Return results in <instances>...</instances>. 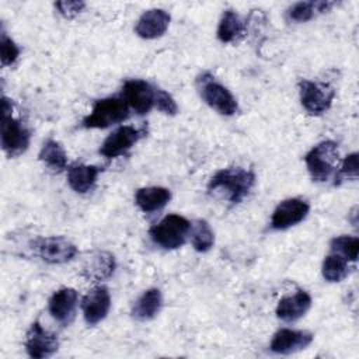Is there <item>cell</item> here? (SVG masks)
Instances as JSON below:
<instances>
[{
  "mask_svg": "<svg viewBox=\"0 0 359 359\" xmlns=\"http://www.w3.org/2000/svg\"><path fill=\"white\" fill-rule=\"evenodd\" d=\"M195 84L201 98L212 109L226 116H231L238 111V102L236 97L209 72L199 74Z\"/></svg>",
  "mask_w": 359,
  "mask_h": 359,
  "instance_id": "cell-2",
  "label": "cell"
},
{
  "mask_svg": "<svg viewBox=\"0 0 359 359\" xmlns=\"http://www.w3.org/2000/svg\"><path fill=\"white\" fill-rule=\"evenodd\" d=\"M332 6V1H299L287 10V18L296 22H306L317 14L328 11Z\"/></svg>",
  "mask_w": 359,
  "mask_h": 359,
  "instance_id": "cell-24",
  "label": "cell"
},
{
  "mask_svg": "<svg viewBox=\"0 0 359 359\" xmlns=\"http://www.w3.org/2000/svg\"><path fill=\"white\" fill-rule=\"evenodd\" d=\"M331 252L339 254L344 257L348 262H355L358 259V251H359V240L355 236H338L334 237L330 243Z\"/></svg>",
  "mask_w": 359,
  "mask_h": 359,
  "instance_id": "cell-27",
  "label": "cell"
},
{
  "mask_svg": "<svg viewBox=\"0 0 359 359\" xmlns=\"http://www.w3.org/2000/svg\"><path fill=\"white\" fill-rule=\"evenodd\" d=\"M321 272H323V278L325 280L341 282L342 279H345L348 276L349 265L344 257H341L339 254L331 252L324 258Z\"/></svg>",
  "mask_w": 359,
  "mask_h": 359,
  "instance_id": "cell-25",
  "label": "cell"
},
{
  "mask_svg": "<svg viewBox=\"0 0 359 359\" xmlns=\"http://www.w3.org/2000/svg\"><path fill=\"white\" fill-rule=\"evenodd\" d=\"M311 307V296L306 290H297L290 296H285L276 306V316L282 321L293 323L302 318Z\"/></svg>",
  "mask_w": 359,
  "mask_h": 359,
  "instance_id": "cell-17",
  "label": "cell"
},
{
  "mask_svg": "<svg viewBox=\"0 0 359 359\" xmlns=\"http://www.w3.org/2000/svg\"><path fill=\"white\" fill-rule=\"evenodd\" d=\"M255 184V174L243 167H227L216 171L209 180L208 191L219 194L231 203H240Z\"/></svg>",
  "mask_w": 359,
  "mask_h": 359,
  "instance_id": "cell-1",
  "label": "cell"
},
{
  "mask_svg": "<svg viewBox=\"0 0 359 359\" xmlns=\"http://www.w3.org/2000/svg\"><path fill=\"white\" fill-rule=\"evenodd\" d=\"M143 136V129H137L129 125L119 126L105 137L100 147V153L104 157L116 158L129 151Z\"/></svg>",
  "mask_w": 359,
  "mask_h": 359,
  "instance_id": "cell-9",
  "label": "cell"
},
{
  "mask_svg": "<svg viewBox=\"0 0 359 359\" xmlns=\"http://www.w3.org/2000/svg\"><path fill=\"white\" fill-rule=\"evenodd\" d=\"M191 223L180 215H167L149 230V236L154 244L164 250H175L184 245Z\"/></svg>",
  "mask_w": 359,
  "mask_h": 359,
  "instance_id": "cell-5",
  "label": "cell"
},
{
  "mask_svg": "<svg viewBox=\"0 0 359 359\" xmlns=\"http://www.w3.org/2000/svg\"><path fill=\"white\" fill-rule=\"evenodd\" d=\"M310 212V205L300 198H289L282 201L273 210L271 217L272 230H286L303 222Z\"/></svg>",
  "mask_w": 359,
  "mask_h": 359,
  "instance_id": "cell-10",
  "label": "cell"
},
{
  "mask_svg": "<svg viewBox=\"0 0 359 359\" xmlns=\"http://www.w3.org/2000/svg\"><path fill=\"white\" fill-rule=\"evenodd\" d=\"M299 94H300V102L309 114L321 115L330 109L335 95V90L325 83L300 80Z\"/></svg>",
  "mask_w": 359,
  "mask_h": 359,
  "instance_id": "cell-6",
  "label": "cell"
},
{
  "mask_svg": "<svg viewBox=\"0 0 359 359\" xmlns=\"http://www.w3.org/2000/svg\"><path fill=\"white\" fill-rule=\"evenodd\" d=\"M163 306L161 292L156 287H150L142 293V296L135 302L132 309V316L139 321L153 320Z\"/></svg>",
  "mask_w": 359,
  "mask_h": 359,
  "instance_id": "cell-21",
  "label": "cell"
},
{
  "mask_svg": "<svg viewBox=\"0 0 359 359\" xmlns=\"http://www.w3.org/2000/svg\"><path fill=\"white\" fill-rule=\"evenodd\" d=\"M83 316L88 325L102 321L111 309V296L105 286H95L83 297Z\"/></svg>",
  "mask_w": 359,
  "mask_h": 359,
  "instance_id": "cell-13",
  "label": "cell"
},
{
  "mask_svg": "<svg viewBox=\"0 0 359 359\" xmlns=\"http://www.w3.org/2000/svg\"><path fill=\"white\" fill-rule=\"evenodd\" d=\"M338 144L332 140L320 142L310 149V151L304 156V163L313 181H328L338 167Z\"/></svg>",
  "mask_w": 359,
  "mask_h": 359,
  "instance_id": "cell-4",
  "label": "cell"
},
{
  "mask_svg": "<svg viewBox=\"0 0 359 359\" xmlns=\"http://www.w3.org/2000/svg\"><path fill=\"white\" fill-rule=\"evenodd\" d=\"M29 130L11 115H1V147L8 157L22 154L29 146Z\"/></svg>",
  "mask_w": 359,
  "mask_h": 359,
  "instance_id": "cell-8",
  "label": "cell"
},
{
  "mask_svg": "<svg viewBox=\"0 0 359 359\" xmlns=\"http://www.w3.org/2000/svg\"><path fill=\"white\" fill-rule=\"evenodd\" d=\"M191 241L198 252H206L215 243V234L209 223L203 219H198L191 226Z\"/></svg>",
  "mask_w": 359,
  "mask_h": 359,
  "instance_id": "cell-26",
  "label": "cell"
},
{
  "mask_svg": "<svg viewBox=\"0 0 359 359\" xmlns=\"http://www.w3.org/2000/svg\"><path fill=\"white\" fill-rule=\"evenodd\" d=\"M39 160L52 171L60 172L67 167V156L57 140L48 139L39 151Z\"/></svg>",
  "mask_w": 359,
  "mask_h": 359,
  "instance_id": "cell-23",
  "label": "cell"
},
{
  "mask_svg": "<svg viewBox=\"0 0 359 359\" xmlns=\"http://www.w3.org/2000/svg\"><path fill=\"white\" fill-rule=\"evenodd\" d=\"M156 108L167 115H175L178 112V105H177L175 100L171 97V94H168L167 91H164L161 88H157Z\"/></svg>",
  "mask_w": 359,
  "mask_h": 359,
  "instance_id": "cell-29",
  "label": "cell"
},
{
  "mask_svg": "<svg viewBox=\"0 0 359 359\" xmlns=\"http://www.w3.org/2000/svg\"><path fill=\"white\" fill-rule=\"evenodd\" d=\"M38 255L49 264H65L77 255V247L63 236L42 237L35 243Z\"/></svg>",
  "mask_w": 359,
  "mask_h": 359,
  "instance_id": "cell-11",
  "label": "cell"
},
{
  "mask_svg": "<svg viewBox=\"0 0 359 359\" xmlns=\"http://www.w3.org/2000/svg\"><path fill=\"white\" fill-rule=\"evenodd\" d=\"M79 294L73 287H62L49 299V313L62 325H69L76 314Z\"/></svg>",
  "mask_w": 359,
  "mask_h": 359,
  "instance_id": "cell-15",
  "label": "cell"
},
{
  "mask_svg": "<svg viewBox=\"0 0 359 359\" xmlns=\"http://www.w3.org/2000/svg\"><path fill=\"white\" fill-rule=\"evenodd\" d=\"M157 87L142 79L126 80L122 86V98L137 115H144L156 107Z\"/></svg>",
  "mask_w": 359,
  "mask_h": 359,
  "instance_id": "cell-7",
  "label": "cell"
},
{
  "mask_svg": "<svg viewBox=\"0 0 359 359\" xmlns=\"http://www.w3.org/2000/svg\"><path fill=\"white\" fill-rule=\"evenodd\" d=\"M0 48H1V63H3V66H10L18 59L20 48L17 46V43L11 38L7 36V34L4 31H1Z\"/></svg>",
  "mask_w": 359,
  "mask_h": 359,
  "instance_id": "cell-28",
  "label": "cell"
},
{
  "mask_svg": "<svg viewBox=\"0 0 359 359\" xmlns=\"http://www.w3.org/2000/svg\"><path fill=\"white\" fill-rule=\"evenodd\" d=\"M244 21L234 10H226L217 27V38L223 43L237 41L244 34Z\"/></svg>",
  "mask_w": 359,
  "mask_h": 359,
  "instance_id": "cell-22",
  "label": "cell"
},
{
  "mask_svg": "<svg viewBox=\"0 0 359 359\" xmlns=\"http://www.w3.org/2000/svg\"><path fill=\"white\" fill-rule=\"evenodd\" d=\"M100 172L101 168L97 165L73 164L67 171V182L74 192L86 194L93 189Z\"/></svg>",
  "mask_w": 359,
  "mask_h": 359,
  "instance_id": "cell-20",
  "label": "cell"
},
{
  "mask_svg": "<svg viewBox=\"0 0 359 359\" xmlns=\"http://www.w3.org/2000/svg\"><path fill=\"white\" fill-rule=\"evenodd\" d=\"M359 172V163H358V153H351L348 154L341 165L339 170V178H346V180H356Z\"/></svg>",
  "mask_w": 359,
  "mask_h": 359,
  "instance_id": "cell-30",
  "label": "cell"
},
{
  "mask_svg": "<svg viewBox=\"0 0 359 359\" xmlns=\"http://www.w3.org/2000/svg\"><path fill=\"white\" fill-rule=\"evenodd\" d=\"M24 346L31 358L45 359L57 351L59 341L53 332L45 330L38 321H35L27 331Z\"/></svg>",
  "mask_w": 359,
  "mask_h": 359,
  "instance_id": "cell-12",
  "label": "cell"
},
{
  "mask_svg": "<svg viewBox=\"0 0 359 359\" xmlns=\"http://www.w3.org/2000/svg\"><path fill=\"white\" fill-rule=\"evenodd\" d=\"M55 7L57 8L59 14L63 15L65 18H74L77 14L83 11L86 7L84 1H77V0H67V1H56Z\"/></svg>",
  "mask_w": 359,
  "mask_h": 359,
  "instance_id": "cell-31",
  "label": "cell"
},
{
  "mask_svg": "<svg viewBox=\"0 0 359 359\" xmlns=\"http://www.w3.org/2000/svg\"><path fill=\"white\" fill-rule=\"evenodd\" d=\"M313 338L314 335L309 331L282 328L273 335L269 348L273 353L290 355L306 349L313 342Z\"/></svg>",
  "mask_w": 359,
  "mask_h": 359,
  "instance_id": "cell-14",
  "label": "cell"
},
{
  "mask_svg": "<svg viewBox=\"0 0 359 359\" xmlns=\"http://www.w3.org/2000/svg\"><path fill=\"white\" fill-rule=\"evenodd\" d=\"M171 199L170 189L164 187H144L135 194V203L144 213H151L163 209Z\"/></svg>",
  "mask_w": 359,
  "mask_h": 359,
  "instance_id": "cell-19",
  "label": "cell"
},
{
  "mask_svg": "<svg viewBox=\"0 0 359 359\" xmlns=\"http://www.w3.org/2000/svg\"><path fill=\"white\" fill-rule=\"evenodd\" d=\"M170 14L161 8L144 11L136 22L135 31L143 39H156L164 35L170 25Z\"/></svg>",
  "mask_w": 359,
  "mask_h": 359,
  "instance_id": "cell-16",
  "label": "cell"
},
{
  "mask_svg": "<svg viewBox=\"0 0 359 359\" xmlns=\"http://www.w3.org/2000/svg\"><path fill=\"white\" fill-rule=\"evenodd\" d=\"M115 271V258L107 251L91 252L83 264V276L93 282L108 279Z\"/></svg>",
  "mask_w": 359,
  "mask_h": 359,
  "instance_id": "cell-18",
  "label": "cell"
},
{
  "mask_svg": "<svg viewBox=\"0 0 359 359\" xmlns=\"http://www.w3.org/2000/svg\"><path fill=\"white\" fill-rule=\"evenodd\" d=\"M128 116L129 107L122 97H107L94 102L91 112L83 118L81 125L87 129H105Z\"/></svg>",
  "mask_w": 359,
  "mask_h": 359,
  "instance_id": "cell-3",
  "label": "cell"
}]
</instances>
